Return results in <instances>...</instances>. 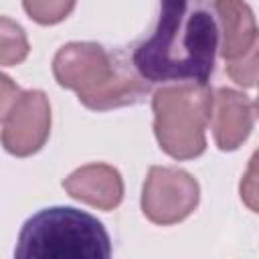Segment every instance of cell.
Returning <instances> with one entry per match:
<instances>
[{"mask_svg": "<svg viewBox=\"0 0 259 259\" xmlns=\"http://www.w3.org/2000/svg\"><path fill=\"white\" fill-rule=\"evenodd\" d=\"M219 47V26L196 0H160V16L150 38L132 57L148 83L186 81L206 85Z\"/></svg>", "mask_w": 259, "mask_h": 259, "instance_id": "obj_1", "label": "cell"}, {"mask_svg": "<svg viewBox=\"0 0 259 259\" xmlns=\"http://www.w3.org/2000/svg\"><path fill=\"white\" fill-rule=\"evenodd\" d=\"M53 73L61 87L97 111L134 105L148 93V83L130 65L115 59L97 42H69L53 59Z\"/></svg>", "mask_w": 259, "mask_h": 259, "instance_id": "obj_2", "label": "cell"}, {"mask_svg": "<svg viewBox=\"0 0 259 259\" xmlns=\"http://www.w3.org/2000/svg\"><path fill=\"white\" fill-rule=\"evenodd\" d=\"M111 239L93 214L51 206L32 214L18 233V259H107Z\"/></svg>", "mask_w": 259, "mask_h": 259, "instance_id": "obj_3", "label": "cell"}, {"mask_svg": "<svg viewBox=\"0 0 259 259\" xmlns=\"http://www.w3.org/2000/svg\"><path fill=\"white\" fill-rule=\"evenodd\" d=\"M210 101L212 91L198 83L168 85L154 93V134L168 156L190 160L204 152Z\"/></svg>", "mask_w": 259, "mask_h": 259, "instance_id": "obj_4", "label": "cell"}, {"mask_svg": "<svg viewBox=\"0 0 259 259\" xmlns=\"http://www.w3.org/2000/svg\"><path fill=\"white\" fill-rule=\"evenodd\" d=\"M198 198V182L186 170L152 166L142 190V210L156 225H174L196 208Z\"/></svg>", "mask_w": 259, "mask_h": 259, "instance_id": "obj_5", "label": "cell"}, {"mask_svg": "<svg viewBox=\"0 0 259 259\" xmlns=\"http://www.w3.org/2000/svg\"><path fill=\"white\" fill-rule=\"evenodd\" d=\"M2 146L12 156L24 158L38 152L51 132V105L42 91H24L2 119Z\"/></svg>", "mask_w": 259, "mask_h": 259, "instance_id": "obj_6", "label": "cell"}, {"mask_svg": "<svg viewBox=\"0 0 259 259\" xmlns=\"http://www.w3.org/2000/svg\"><path fill=\"white\" fill-rule=\"evenodd\" d=\"M214 142L221 150H237L253 130L255 101L235 89H217L210 101Z\"/></svg>", "mask_w": 259, "mask_h": 259, "instance_id": "obj_7", "label": "cell"}, {"mask_svg": "<svg viewBox=\"0 0 259 259\" xmlns=\"http://www.w3.org/2000/svg\"><path fill=\"white\" fill-rule=\"evenodd\" d=\"M63 188L69 196L99 210H111L123 198L121 174L107 164H87L77 168L63 180Z\"/></svg>", "mask_w": 259, "mask_h": 259, "instance_id": "obj_8", "label": "cell"}, {"mask_svg": "<svg viewBox=\"0 0 259 259\" xmlns=\"http://www.w3.org/2000/svg\"><path fill=\"white\" fill-rule=\"evenodd\" d=\"M214 10L223 28L221 55L225 61L239 59L257 47L255 16L243 0H214Z\"/></svg>", "mask_w": 259, "mask_h": 259, "instance_id": "obj_9", "label": "cell"}, {"mask_svg": "<svg viewBox=\"0 0 259 259\" xmlns=\"http://www.w3.org/2000/svg\"><path fill=\"white\" fill-rule=\"evenodd\" d=\"M28 49L30 47L24 28L6 16H0V67L22 63L28 55Z\"/></svg>", "mask_w": 259, "mask_h": 259, "instance_id": "obj_10", "label": "cell"}, {"mask_svg": "<svg viewBox=\"0 0 259 259\" xmlns=\"http://www.w3.org/2000/svg\"><path fill=\"white\" fill-rule=\"evenodd\" d=\"M75 2L77 0H22V6L34 22L47 26L65 20L73 12Z\"/></svg>", "mask_w": 259, "mask_h": 259, "instance_id": "obj_11", "label": "cell"}, {"mask_svg": "<svg viewBox=\"0 0 259 259\" xmlns=\"http://www.w3.org/2000/svg\"><path fill=\"white\" fill-rule=\"evenodd\" d=\"M227 73L229 77L243 85V87H253L257 81V47H253L247 55L227 61Z\"/></svg>", "mask_w": 259, "mask_h": 259, "instance_id": "obj_12", "label": "cell"}, {"mask_svg": "<svg viewBox=\"0 0 259 259\" xmlns=\"http://www.w3.org/2000/svg\"><path fill=\"white\" fill-rule=\"evenodd\" d=\"M18 95H20V89L16 87V83L8 75L0 73V121L6 117V113L10 111Z\"/></svg>", "mask_w": 259, "mask_h": 259, "instance_id": "obj_13", "label": "cell"}]
</instances>
